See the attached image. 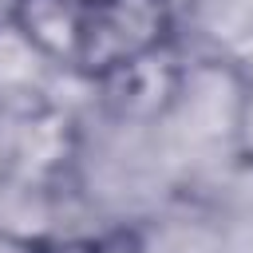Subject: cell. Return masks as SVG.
<instances>
[{"mask_svg": "<svg viewBox=\"0 0 253 253\" xmlns=\"http://www.w3.org/2000/svg\"><path fill=\"white\" fill-rule=\"evenodd\" d=\"M32 253H111V249L99 237H55V241H40Z\"/></svg>", "mask_w": 253, "mask_h": 253, "instance_id": "obj_4", "label": "cell"}, {"mask_svg": "<svg viewBox=\"0 0 253 253\" xmlns=\"http://www.w3.org/2000/svg\"><path fill=\"white\" fill-rule=\"evenodd\" d=\"M174 8L170 0H91L83 40L71 71L99 83L142 59L170 51Z\"/></svg>", "mask_w": 253, "mask_h": 253, "instance_id": "obj_1", "label": "cell"}, {"mask_svg": "<svg viewBox=\"0 0 253 253\" xmlns=\"http://www.w3.org/2000/svg\"><path fill=\"white\" fill-rule=\"evenodd\" d=\"M87 12H91V0H12L8 24L32 55L71 71Z\"/></svg>", "mask_w": 253, "mask_h": 253, "instance_id": "obj_3", "label": "cell"}, {"mask_svg": "<svg viewBox=\"0 0 253 253\" xmlns=\"http://www.w3.org/2000/svg\"><path fill=\"white\" fill-rule=\"evenodd\" d=\"M75 158V123L47 99H16L0 111V162L32 190L55 186Z\"/></svg>", "mask_w": 253, "mask_h": 253, "instance_id": "obj_2", "label": "cell"}]
</instances>
